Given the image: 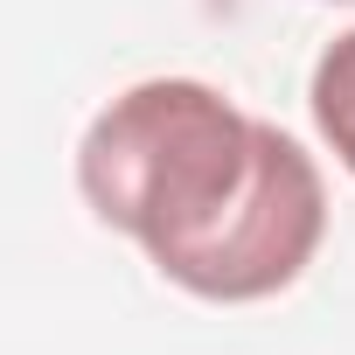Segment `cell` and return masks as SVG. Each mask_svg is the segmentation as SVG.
<instances>
[{
    "label": "cell",
    "instance_id": "1",
    "mask_svg": "<svg viewBox=\"0 0 355 355\" xmlns=\"http://www.w3.org/2000/svg\"><path fill=\"white\" fill-rule=\"evenodd\" d=\"M77 189L202 300L293 286L327 230L320 167L300 139L244 119L196 77H153L112 98L77 146Z\"/></svg>",
    "mask_w": 355,
    "mask_h": 355
},
{
    "label": "cell",
    "instance_id": "2",
    "mask_svg": "<svg viewBox=\"0 0 355 355\" xmlns=\"http://www.w3.org/2000/svg\"><path fill=\"white\" fill-rule=\"evenodd\" d=\"M313 125L327 132V146L355 174V35H334V49L313 70Z\"/></svg>",
    "mask_w": 355,
    "mask_h": 355
}]
</instances>
